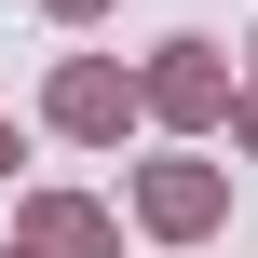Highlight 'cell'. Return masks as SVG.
<instances>
[{
    "instance_id": "obj_1",
    "label": "cell",
    "mask_w": 258,
    "mask_h": 258,
    "mask_svg": "<svg viewBox=\"0 0 258 258\" xmlns=\"http://www.w3.org/2000/svg\"><path fill=\"white\" fill-rule=\"evenodd\" d=\"M0 163H14V136H0Z\"/></svg>"
}]
</instances>
